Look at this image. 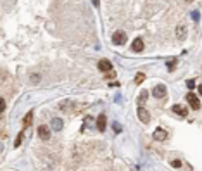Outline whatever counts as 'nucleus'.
Returning <instances> with one entry per match:
<instances>
[{"label":"nucleus","mask_w":202,"mask_h":171,"mask_svg":"<svg viewBox=\"0 0 202 171\" xmlns=\"http://www.w3.org/2000/svg\"><path fill=\"white\" fill-rule=\"evenodd\" d=\"M186 102L190 104L192 109H200V102H199V99L195 97V93H186Z\"/></svg>","instance_id":"2"},{"label":"nucleus","mask_w":202,"mask_h":171,"mask_svg":"<svg viewBox=\"0 0 202 171\" xmlns=\"http://www.w3.org/2000/svg\"><path fill=\"white\" fill-rule=\"evenodd\" d=\"M176 68V61H169L168 62V71H173Z\"/></svg>","instance_id":"17"},{"label":"nucleus","mask_w":202,"mask_h":171,"mask_svg":"<svg viewBox=\"0 0 202 171\" xmlns=\"http://www.w3.org/2000/svg\"><path fill=\"white\" fill-rule=\"evenodd\" d=\"M99 69H100V71H111V69H112L111 61H107V59L99 61Z\"/></svg>","instance_id":"13"},{"label":"nucleus","mask_w":202,"mask_h":171,"mask_svg":"<svg viewBox=\"0 0 202 171\" xmlns=\"http://www.w3.org/2000/svg\"><path fill=\"white\" fill-rule=\"evenodd\" d=\"M4 111H5V100L0 99V112H4Z\"/></svg>","instance_id":"20"},{"label":"nucleus","mask_w":202,"mask_h":171,"mask_svg":"<svg viewBox=\"0 0 202 171\" xmlns=\"http://www.w3.org/2000/svg\"><path fill=\"white\" fill-rule=\"evenodd\" d=\"M166 138H168V133H166L164 130L157 128V130L154 131V140H157V142H164Z\"/></svg>","instance_id":"10"},{"label":"nucleus","mask_w":202,"mask_h":171,"mask_svg":"<svg viewBox=\"0 0 202 171\" xmlns=\"http://www.w3.org/2000/svg\"><path fill=\"white\" fill-rule=\"evenodd\" d=\"M186 86H188V90L195 88V81H193V80H188V81H186Z\"/></svg>","instance_id":"18"},{"label":"nucleus","mask_w":202,"mask_h":171,"mask_svg":"<svg viewBox=\"0 0 202 171\" xmlns=\"http://www.w3.org/2000/svg\"><path fill=\"white\" fill-rule=\"evenodd\" d=\"M38 137H40L42 140H48V138H50V126H47V124L38 126Z\"/></svg>","instance_id":"3"},{"label":"nucleus","mask_w":202,"mask_h":171,"mask_svg":"<svg viewBox=\"0 0 202 171\" xmlns=\"http://www.w3.org/2000/svg\"><path fill=\"white\" fill-rule=\"evenodd\" d=\"M197 90H199V93H200V95H202V83H200V85H199V86H197Z\"/></svg>","instance_id":"23"},{"label":"nucleus","mask_w":202,"mask_h":171,"mask_svg":"<svg viewBox=\"0 0 202 171\" xmlns=\"http://www.w3.org/2000/svg\"><path fill=\"white\" fill-rule=\"evenodd\" d=\"M31 81L33 83H40V75H31Z\"/></svg>","instance_id":"19"},{"label":"nucleus","mask_w":202,"mask_h":171,"mask_svg":"<svg viewBox=\"0 0 202 171\" xmlns=\"http://www.w3.org/2000/svg\"><path fill=\"white\" fill-rule=\"evenodd\" d=\"M175 35H176V38H178V40H183V38H185V35H186V26H185V24H178V26H176Z\"/></svg>","instance_id":"8"},{"label":"nucleus","mask_w":202,"mask_h":171,"mask_svg":"<svg viewBox=\"0 0 202 171\" xmlns=\"http://www.w3.org/2000/svg\"><path fill=\"white\" fill-rule=\"evenodd\" d=\"M50 126H52L54 131H61L62 126H64V123H62V119H61V118H54L52 121H50Z\"/></svg>","instance_id":"9"},{"label":"nucleus","mask_w":202,"mask_h":171,"mask_svg":"<svg viewBox=\"0 0 202 171\" xmlns=\"http://www.w3.org/2000/svg\"><path fill=\"white\" fill-rule=\"evenodd\" d=\"M173 112H176L178 116H181V118H185L186 114H188V109L183 106H180V104H176V106H173Z\"/></svg>","instance_id":"11"},{"label":"nucleus","mask_w":202,"mask_h":171,"mask_svg":"<svg viewBox=\"0 0 202 171\" xmlns=\"http://www.w3.org/2000/svg\"><path fill=\"white\" fill-rule=\"evenodd\" d=\"M106 126H107L106 114H100V116L97 118V130H99V131H106Z\"/></svg>","instance_id":"5"},{"label":"nucleus","mask_w":202,"mask_h":171,"mask_svg":"<svg viewBox=\"0 0 202 171\" xmlns=\"http://www.w3.org/2000/svg\"><path fill=\"white\" fill-rule=\"evenodd\" d=\"M192 19H193V21H199V12H197V11L192 12Z\"/></svg>","instance_id":"22"},{"label":"nucleus","mask_w":202,"mask_h":171,"mask_svg":"<svg viewBox=\"0 0 202 171\" xmlns=\"http://www.w3.org/2000/svg\"><path fill=\"white\" fill-rule=\"evenodd\" d=\"M112 43H114V45H124V43H126V35L123 31H116L112 35Z\"/></svg>","instance_id":"1"},{"label":"nucleus","mask_w":202,"mask_h":171,"mask_svg":"<svg viewBox=\"0 0 202 171\" xmlns=\"http://www.w3.org/2000/svg\"><path fill=\"white\" fill-rule=\"evenodd\" d=\"M147 99H149V92H147V90L140 92L138 99H137V104H138V107H144V104L147 102Z\"/></svg>","instance_id":"12"},{"label":"nucleus","mask_w":202,"mask_h":171,"mask_svg":"<svg viewBox=\"0 0 202 171\" xmlns=\"http://www.w3.org/2000/svg\"><path fill=\"white\" fill-rule=\"evenodd\" d=\"M144 40H142V38H135V40H133V43H131V50L133 52H142V50H144Z\"/></svg>","instance_id":"4"},{"label":"nucleus","mask_w":202,"mask_h":171,"mask_svg":"<svg viewBox=\"0 0 202 171\" xmlns=\"http://www.w3.org/2000/svg\"><path fill=\"white\" fill-rule=\"evenodd\" d=\"M21 140H23V131H21V133H17V137H16V142H14V145H16V147H19V144H21Z\"/></svg>","instance_id":"16"},{"label":"nucleus","mask_w":202,"mask_h":171,"mask_svg":"<svg viewBox=\"0 0 202 171\" xmlns=\"http://www.w3.org/2000/svg\"><path fill=\"white\" fill-rule=\"evenodd\" d=\"M171 164L175 166V168H180V166H181V161L180 159H175V161H171Z\"/></svg>","instance_id":"21"},{"label":"nucleus","mask_w":202,"mask_h":171,"mask_svg":"<svg viewBox=\"0 0 202 171\" xmlns=\"http://www.w3.org/2000/svg\"><path fill=\"white\" fill-rule=\"evenodd\" d=\"M138 118H140V121H142V123H145V124L150 121V114L145 111V107H138Z\"/></svg>","instance_id":"6"},{"label":"nucleus","mask_w":202,"mask_h":171,"mask_svg":"<svg viewBox=\"0 0 202 171\" xmlns=\"http://www.w3.org/2000/svg\"><path fill=\"white\" fill-rule=\"evenodd\" d=\"M144 80H145V75H144V73H138V75L135 76V83H137V85L144 83Z\"/></svg>","instance_id":"15"},{"label":"nucleus","mask_w":202,"mask_h":171,"mask_svg":"<svg viewBox=\"0 0 202 171\" xmlns=\"http://www.w3.org/2000/svg\"><path fill=\"white\" fill-rule=\"evenodd\" d=\"M152 93H154V97H157V99L164 97L166 95V86L164 85H155L154 90H152Z\"/></svg>","instance_id":"7"},{"label":"nucleus","mask_w":202,"mask_h":171,"mask_svg":"<svg viewBox=\"0 0 202 171\" xmlns=\"http://www.w3.org/2000/svg\"><path fill=\"white\" fill-rule=\"evenodd\" d=\"M31 118H33V111H30L26 116H24V119H23V126H30V124H31Z\"/></svg>","instance_id":"14"}]
</instances>
